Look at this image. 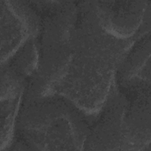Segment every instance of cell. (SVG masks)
<instances>
[{"label": "cell", "mask_w": 151, "mask_h": 151, "mask_svg": "<svg viewBox=\"0 0 151 151\" xmlns=\"http://www.w3.org/2000/svg\"><path fill=\"white\" fill-rule=\"evenodd\" d=\"M126 104L124 96L116 87L90 126L84 150H126Z\"/></svg>", "instance_id": "obj_6"}, {"label": "cell", "mask_w": 151, "mask_h": 151, "mask_svg": "<svg viewBox=\"0 0 151 151\" xmlns=\"http://www.w3.org/2000/svg\"><path fill=\"white\" fill-rule=\"evenodd\" d=\"M88 116L57 94H24L12 145L32 150H84Z\"/></svg>", "instance_id": "obj_2"}, {"label": "cell", "mask_w": 151, "mask_h": 151, "mask_svg": "<svg viewBox=\"0 0 151 151\" xmlns=\"http://www.w3.org/2000/svg\"><path fill=\"white\" fill-rule=\"evenodd\" d=\"M34 5L43 17L37 37L38 67L28 80L26 90L43 96L61 78L70 61L77 5L71 1H36Z\"/></svg>", "instance_id": "obj_3"}, {"label": "cell", "mask_w": 151, "mask_h": 151, "mask_svg": "<svg viewBox=\"0 0 151 151\" xmlns=\"http://www.w3.org/2000/svg\"><path fill=\"white\" fill-rule=\"evenodd\" d=\"M102 27L121 39L136 37L150 25V1H90Z\"/></svg>", "instance_id": "obj_4"}, {"label": "cell", "mask_w": 151, "mask_h": 151, "mask_svg": "<svg viewBox=\"0 0 151 151\" xmlns=\"http://www.w3.org/2000/svg\"><path fill=\"white\" fill-rule=\"evenodd\" d=\"M150 81V31L139 36L119 64L116 84L132 80Z\"/></svg>", "instance_id": "obj_8"}, {"label": "cell", "mask_w": 151, "mask_h": 151, "mask_svg": "<svg viewBox=\"0 0 151 151\" xmlns=\"http://www.w3.org/2000/svg\"><path fill=\"white\" fill-rule=\"evenodd\" d=\"M150 81H141L117 87L126 93V150H145L150 146Z\"/></svg>", "instance_id": "obj_7"}, {"label": "cell", "mask_w": 151, "mask_h": 151, "mask_svg": "<svg viewBox=\"0 0 151 151\" xmlns=\"http://www.w3.org/2000/svg\"><path fill=\"white\" fill-rule=\"evenodd\" d=\"M1 63L9 60L30 38H37L41 18L27 1H0Z\"/></svg>", "instance_id": "obj_5"}, {"label": "cell", "mask_w": 151, "mask_h": 151, "mask_svg": "<svg viewBox=\"0 0 151 151\" xmlns=\"http://www.w3.org/2000/svg\"><path fill=\"white\" fill-rule=\"evenodd\" d=\"M77 5L71 58L48 94L61 96L87 115L96 116L115 89L117 68L138 37L113 35L100 24L90 1Z\"/></svg>", "instance_id": "obj_1"}, {"label": "cell", "mask_w": 151, "mask_h": 151, "mask_svg": "<svg viewBox=\"0 0 151 151\" xmlns=\"http://www.w3.org/2000/svg\"><path fill=\"white\" fill-rule=\"evenodd\" d=\"M37 38H29L9 60L1 65L7 66L25 80L29 79L35 73L38 67Z\"/></svg>", "instance_id": "obj_9"}]
</instances>
